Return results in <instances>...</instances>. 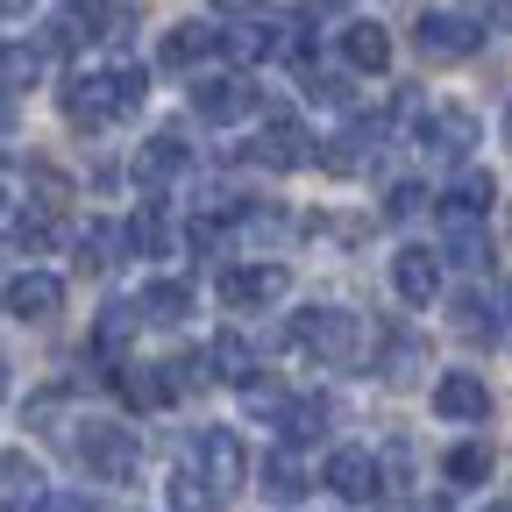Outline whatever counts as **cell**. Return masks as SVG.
Segmentation results:
<instances>
[{
    "mask_svg": "<svg viewBox=\"0 0 512 512\" xmlns=\"http://www.w3.org/2000/svg\"><path fill=\"white\" fill-rule=\"evenodd\" d=\"M57 306H64V285H57L50 271H22V278L8 285V313H15V320H50Z\"/></svg>",
    "mask_w": 512,
    "mask_h": 512,
    "instance_id": "14",
    "label": "cell"
},
{
    "mask_svg": "<svg viewBox=\"0 0 512 512\" xmlns=\"http://www.w3.org/2000/svg\"><path fill=\"white\" fill-rule=\"evenodd\" d=\"M192 171V143L178 136V128H164V136H150L143 143V157H136V178L157 192V185H171V178H185Z\"/></svg>",
    "mask_w": 512,
    "mask_h": 512,
    "instance_id": "9",
    "label": "cell"
},
{
    "mask_svg": "<svg viewBox=\"0 0 512 512\" xmlns=\"http://www.w3.org/2000/svg\"><path fill=\"white\" fill-rule=\"evenodd\" d=\"M15 242H22V249H50V242H57L50 214H43V207H36V214H22V221H15Z\"/></svg>",
    "mask_w": 512,
    "mask_h": 512,
    "instance_id": "31",
    "label": "cell"
},
{
    "mask_svg": "<svg viewBox=\"0 0 512 512\" xmlns=\"http://www.w3.org/2000/svg\"><path fill=\"white\" fill-rule=\"evenodd\" d=\"M192 107H200L207 121H249L256 114V86L249 79H200V86H192Z\"/></svg>",
    "mask_w": 512,
    "mask_h": 512,
    "instance_id": "8",
    "label": "cell"
},
{
    "mask_svg": "<svg viewBox=\"0 0 512 512\" xmlns=\"http://www.w3.org/2000/svg\"><path fill=\"white\" fill-rule=\"evenodd\" d=\"M128 249H136V256H171V242H178V228H171V214L150 200V207H136V214H128Z\"/></svg>",
    "mask_w": 512,
    "mask_h": 512,
    "instance_id": "17",
    "label": "cell"
},
{
    "mask_svg": "<svg viewBox=\"0 0 512 512\" xmlns=\"http://www.w3.org/2000/svg\"><path fill=\"white\" fill-rule=\"evenodd\" d=\"M36 484H43V470L29 456H0V498H36Z\"/></svg>",
    "mask_w": 512,
    "mask_h": 512,
    "instance_id": "28",
    "label": "cell"
},
{
    "mask_svg": "<svg viewBox=\"0 0 512 512\" xmlns=\"http://www.w3.org/2000/svg\"><path fill=\"white\" fill-rule=\"evenodd\" d=\"M320 477H328V491H335V498H356V505H363V498H377V456H370V448H335Z\"/></svg>",
    "mask_w": 512,
    "mask_h": 512,
    "instance_id": "11",
    "label": "cell"
},
{
    "mask_svg": "<svg viewBox=\"0 0 512 512\" xmlns=\"http://www.w3.org/2000/svg\"><path fill=\"white\" fill-rule=\"evenodd\" d=\"M136 306H143V320H164V328H178V320L192 313V285H185V278H150Z\"/></svg>",
    "mask_w": 512,
    "mask_h": 512,
    "instance_id": "19",
    "label": "cell"
},
{
    "mask_svg": "<svg viewBox=\"0 0 512 512\" xmlns=\"http://www.w3.org/2000/svg\"><path fill=\"white\" fill-rule=\"evenodd\" d=\"M278 434H285V448H306V441H320V434H328V420H335V406L328 399H320V392H306V399H285L278 413Z\"/></svg>",
    "mask_w": 512,
    "mask_h": 512,
    "instance_id": "12",
    "label": "cell"
},
{
    "mask_svg": "<svg viewBox=\"0 0 512 512\" xmlns=\"http://www.w3.org/2000/svg\"><path fill=\"white\" fill-rule=\"evenodd\" d=\"M384 349H392L384 356V377H413L420 370V335H384Z\"/></svg>",
    "mask_w": 512,
    "mask_h": 512,
    "instance_id": "30",
    "label": "cell"
},
{
    "mask_svg": "<svg viewBox=\"0 0 512 512\" xmlns=\"http://www.w3.org/2000/svg\"><path fill=\"white\" fill-rule=\"evenodd\" d=\"M384 207H392V214H413V207H427V192H420V185H392V192H384Z\"/></svg>",
    "mask_w": 512,
    "mask_h": 512,
    "instance_id": "33",
    "label": "cell"
},
{
    "mask_svg": "<svg viewBox=\"0 0 512 512\" xmlns=\"http://www.w3.org/2000/svg\"><path fill=\"white\" fill-rule=\"evenodd\" d=\"M477 136H484V128H477V114H463V107H441V114L427 121V150H434V157H470Z\"/></svg>",
    "mask_w": 512,
    "mask_h": 512,
    "instance_id": "16",
    "label": "cell"
},
{
    "mask_svg": "<svg viewBox=\"0 0 512 512\" xmlns=\"http://www.w3.org/2000/svg\"><path fill=\"white\" fill-rule=\"evenodd\" d=\"M136 320H143V306H107V313L93 320V349H100V356H121L128 335H136Z\"/></svg>",
    "mask_w": 512,
    "mask_h": 512,
    "instance_id": "26",
    "label": "cell"
},
{
    "mask_svg": "<svg viewBox=\"0 0 512 512\" xmlns=\"http://www.w3.org/2000/svg\"><path fill=\"white\" fill-rule=\"evenodd\" d=\"M8 15H29V0H0V22H8Z\"/></svg>",
    "mask_w": 512,
    "mask_h": 512,
    "instance_id": "34",
    "label": "cell"
},
{
    "mask_svg": "<svg viewBox=\"0 0 512 512\" xmlns=\"http://www.w3.org/2000/svg\"><path fill=\"white\" fill-rule=\"evenodd\" d=\"M242 463H249V456H242V441H235L228 427H200V434H192V470H200L221 498L242 484Z\"/></svg>",
    "mask_w": 512,
    "mask_h": 512,
    "instance_id": "4",
    "label": "cell"
},
{
    "mask_svg": "<svg viewBox=\"0 0 512 512\" xmlns=\"http://www.w3.org/2000/svg\"><path fill=\"white\" fill-rule=\"evenodd\" d=\"M150 93L143 79V64H114V72H79V79H64V114H72L79 128H100L114 114H136Z\"/></svg>",
    "mask_w": 512,
    "mask_h": 512,
    "instance_id": "1",
    "label": "cell"
},
{
    "mask_svg": "<svg viewBox=\"0 0 512 512\" xmlns=\"http://www.w3.org/2000/svg\"><path fill=\"white\" fill-rule=\"evenodd\" d=\"M114 256H128V235L107 228V221H93L79 235V271H114Z\"/></svg>",
    "mask_w": 512,
    "mask_h": 512,
    "instance_id": "25",
    "label": "cell"
},
{
    "mask_svg": "<svg viewBox=\"0 0 512 512\" xmlns=\"http://www.w3.org/2000/svg\"><path fill=\"white\" fill-rule=\"evenodd\" d=\"M0 214H8V192H0Z\"/></svg>",
    "mask_w": 512,
    "mask_h": 512,
    "instance_id": "40",
    "label": "cell"
},
{
    "mask_svg": "<svg viewBox=\"0 0 512 512\" xmlns=\"http://www.w3.org/2000/svg\"><path fill=\"white\" fill-rule=\"evenodd\" d=\"M505 143H512V107H505Z\"/></svg>",
    "mask_w": 512,
    "mask_h": 512,
    "instance_id": "36",
    "label": "cell"
},
{
    "mask_svg": "<svg viewBox=\"0 0 512 512\" xmlns=\"http://www.w3.org/2000/svg\"><path fill=\"white\" fill-rule=\"evenodd\" d=\"M164 505H171V512H221V491L192 470V463H178L171 484H164Z\"/></svg>",
    "mask_w": 512,
    "mask_h": 512,
    "instance_id": "20",
    "label": "cell"
},
{
    "mask_svg": "<svg viewBox=\"0 0 512 512\" xmlns=\"http://www.w3.org/2000/svg\"><path fill=\"white\" fill-rule=\"evenodd\" d=\"M491 200H498V185H491L484 171H463V178L441 185V221H448V228H456V221H477Z\"/></svg>",
    "mask_w": 512,
    "mask_h": 512,
    "instance_id": "13",
    "label": "cell"
},
{
    "mask_svg": "<svg viewBox=\"0 0 512 512\" xmlns=\"http://www.w3.org/2000/svg\"><path fill=\"white\" fill-rule=\"evenodd\" d=\"M207 377L249 384V377H256V356H249V342H242V335H214V342H207Z\"/></svg>",
    "mask_w": 512,
    "mask_h": 512,
    "instance_id": "22",
    "label": "cell"
},
{
    "mask_svg": "<svg viewBox=\"0 0 512 512\" xmlns=\"http://www.w3.org/2000/svg\"><path fill=\"white\" fill-rule=\"evenodd\" d=\"M491 512H512V498H505V505H491Z\"/></svg>",
    "mask_w": 512,
    "mask_h": 512,
    "instance_id": "38",
    "label": "cell"
},
{
    "mask_svg": "<svg viewBox=\"0 0 512 512\" xmlns=\"http://www.w3.org/2000/svg\"><path fill=\"white\" fill-rule=\"evenodd\" d=\"M214 50H221V29L214 22H178V29H164L157 64H164V72H192V64H207Z\"/></svg>",
    "mask_w": 512,
    "mask_h": 512,
    "instance_id": "6",
    "label": "cell"
},
{
    "mask_svg": "<svg viewBox=\"0 0 512 512\" xmlns=\"http://www.w3.org/2000/svg\"><path fill=\"white\" fill-rule=\"evenodd\" d=\"M221 8H249V0H221Z\"/></svg>",
    "mask_w": 512,
    "mask_h": 512,
    "instance_id": "37",
    "label": "cell"
},
{
    "mask_svg": "<svg viewBox=\"0 0 512 512\" xmlns=\"http://www.w3.org/2000/svg\"><path fill=\"white\" fill-rule=\"evenodd\" d=\"M306 470H299V456H292V448H278V456L264 463V498H278V505H299L306 498Z\"/></svg>",
    "mask_w": 512,
    "mask_h": 512,
    "instance_id": "24",
    "label": "cell"
},
{
    "mask_svg": "<svg viewBox=\"0 0 512 512\" xmlns=\"http://www.w3.org/2000/svg\"><path fill=\"white\" fill-rule=\"evenodd\" d=\"M441 477L456 484V491H477V484L491 477V448H484V441H456V448L441 456Z\"/></svg>",
    "mask_w": 512,
    "mask_h": 512,
    "instance_id": "21",
    "label": "cell"
},
{
    "mask_svg": "<svg viewBox=\"0 0 512 512\" xmlns=\"http://www.w3.org/2000/svg\"><path fill=\"white\" fill-rule=\"evenodd\" d=\"M285 292V271L278 264H242V271H221V299L235 313H256V306H271Z\"/></svg>",
    "mask_w": 512,
    "mask_h": 512,
    "instance_id": "7",
    "label": "cell"
},
{
    "mask_svg": "<svg viewBox=\"0 0 512 512\" xmlns=\"http://www.w3.org/2000/svg\"><path fill=\"white\" fill-rule=\"evenodd\" d=\"M392 292H399L406 306L441 299V256H434V249H399V264H392Z\"/></svg>",
    "mask_w": 512,
    "mask_h": 512,
    "instance_id": "10",
    "label": "cell"
},
{
    "mask_svg": "<svg viewBox=\"0 0 512 512\" xmlns=\"http://www.w3.org/2000/svg\"><path fill=\"white\" fill-rule=\"evenodd\" d=\"M249 157H256V164H271V171H292V164L306 157V128H299V121H271L264 136L249 143Z\"/></svg>",
    "mask_w": 512,
    "mask_h": 512,
    "instance_id": "18",
    "label": "cell"
},
{
    "mask_svg": "<svg viewBox=\"0 0 512 512\" xmlns=\"http://www.w3.org/2000/svg\"><path fill=\"white\" fill-rule=\"evenodd\" d=\"M36 512H100V505L79 498V491H57V498H36Z\"/></svg>",
    "mask_w": 512,
    "mask_h": 512,
    "instance_id": "32",
    "label": "cell"
},
{
    "mask_svg": "<svg viewBox=\"0 0 512 512\" xmlns=\"http://www.w3.org/2000/svg\"><path fill=\"white\" fill-rule=\"evenodd\" d=\"M72 456H79L100 484H128V477H136V463H143V441L128 434L121 420H86V427L72 434Z\"/></svg>",
    "mask_w": 512,
    "mask_h": 512,
    "instance_id": "2",
    "label": "cell"
},
{
    "mask_svg": "<svg viewBox=\"0 0 512 512\" xmlns=\"http://www.w3.org/2000/svg\"><path fill=\"white\" fill-rule=\"evenodd\" d=\"M114 384H121V399H128V406H143V413H150V406H171V399H178V392H171V377H164V370H143V363H128V370H121Z\"/></svg>",
    "mask_w": 512,
    "mask_h": 512,
    "instance_id": "23",
    "label": "cell"
},
{
    "mask_svg": "<svg viewBox=\"0 0 512 512\" xmlns=\"http://www.w3.org/2000/svg\"><path fill=\"white\" fill-rule=\"evenodd\" d=\"M221 50H228L235 64H249V57H264V50H271V29H264V22H235V29L221 36Z\"/></svg>",
    "mask_w": 512,
    "mask_h": 512,
    "instance_id": "29",
    "label": "cell"
},
{
    "mask_svg": "<svg viewBox=\"0 0 512 512\" xmlns=\"http://www.w3.org/2000/svg\"><path fill=\"white\" fill-rule=\"evenodd\" d=\"M0 392H8V370H0Z\"/></svg>",
    "mask_w": 512,
    "mask_h": 512,
    "instance_id": "39",
    "label": "cell"
},
{
    "mask_svg": "<svg viewBox=\"0 0 512 512\" xmlns=\"http://www.w3.org/2000/svg\"><path fill=\"white\" fill-rule=\"evenodd\" d=\"M484 235H477V221H456L448 228V242H441V264H456V271H484Z\"/></svg>",
    "mask_w": 512,
    "mask_h": 512,
    "instance_id": "27",
    "label": "cell"
},
{
    "mask_svg": "<svg viewBox=\"0 0 512 512\" xmlns=\"http://www.w3.org/2000/svg\"><path fill=\"white\" fill-rule=\"evenodd\" d=\"M434 413H441V420H463V427L491 420V384H484L477 370H448V377L434 384Z\"/></svg>",
    "mask_w": 512,
    "mask_h": 512,
    "instance_id": "5",
    "label": "cell"
},
{
    "mask_svg": "<svg viewBox=\"0 0 512 512\" xmlns=\"http://www.w3.org/2000/svg\"><path fill=\"white\" fill-rule=\"evenodd\" d=\"M335 50H342L349 72H384V64H392V36H384L377 22H349Z\"/></svg>",
    "mask_w": 512,
    "mask_h": 512,
    "instance_id": "15",
    "label": "cell"
},
{
    "mask_svg": "<svg viewBox=\"0 0 512 512\" xmlns=\"http://www.w3.org/2000/svg\"><path fill=\"white\" fill-rule=\"evenodd\" d=\"M413 36H420L427 57H470V50H484V22L477 15H456V8H427Z\"/></svg>",
    "mask_w": 512,
    "mask_h": 512,
    "instance_id": "3",
    "label": "cell"
},
{
    "mask_svg": "<svg viewBox=\"0 0 512 512\" xmlns=\"http://www.w3.org/2000/svg\"><path fill=\"white\" fill-rule=\"evenodd\" d=\"M8 128H15V107H8V100H0V136H8Z\"/></svg>",
    "mask_w": 512,
    "mask_h": 512,
    "instance_id": "35",
    "label": "cell"
}]
</instances>
